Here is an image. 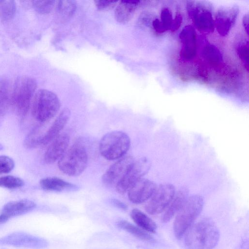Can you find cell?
I'll return each mask as SVG.
<instances>
[{"mask_svg": "<svg viewBox=\"0 0 249 249\" xmlns=\"http://www.w3.org/2000/svg\"><path fill=\"white\" fill-rule=\"evenodd\" d=\"M184 235L185 245L189 249H213L220 238L217 226L211 218L206 216L196 220Z\"/></svg>", "mask_w": 249, "mask_h": 249, "instance_id": "cell-1", "label": "cell"}, {"mask_svg": "<svg viewBox=\"0 0 249 249\" xmlns=\"http://www.w3.org/2000/svg\"><path fill=\"white\" fill-rule=\"evenodd\" d=\"M37 87L36 80L28 76H19L16 80L11 91V105L20 117H24L28 112Z\"/></svg>", "mask_w": 249, "mask_h": 249, "instance_id": "cell-2", "label": "cell"}, {"mask_svg": "<svg viewBox=\"0 0 249 249\" xmlns=\"http://www.w3.org/2000/svg\"><path fill=\"white\" fill-rule=\"evenodd\" d=\"M203 197L199 195L188 196L176 215L173 224L175 237L180 239L189 227L196 220L204 207Z\"/></svg>", "mask_w": 249, "mask_h": 249, "instance_id": "cell-3", "label": "cell"}, {"mask_svg": "<svg viewBox=\"0 0 249 249\" xmlns=\"http://www.w3.org/2000/svg\"><path fill=\"white\" fill-rule=\"evenodd\" d=\"M60 103L57 96L45 89L38 90L32 102V114L38 122L44 123L53 118L58 111Z\"/></svg>", "mask_w": 249, "mask_h": 249, "instance_id": "cell-4", "label": "cell"}, {"mask_svg": "<svg viewBox=\"0 0 249 249\" xmlns=\"http://www.w3.org/2000/svg\"><path fill=\"white\" fill-rule=\"evenodd\" d=\"M130 145V140L126 133L121 131H113L102 138L99 150L104 158L112 160L124 157Z\"/></svg>", "mask_w": 249, "mask_h": 249, "instance_id": "cell-5", "label": "cell"}, {"mask_svg": "<svg viewBox=\"0 0 249 249\" xmlns=\"http://www.w3.org/2000/svg\"><path fill=\"white\" fill-rule=\"evenodd\" d=\"M88 155L84 146L76 143L66 150L59 160L58 166L63 173L70 176H77L86 169Z\"/></svg>", "mask_w": 249, "mask_h": 249, "instance_id": "cell-6", "label": "cell"}, {"mask_svg": "<svg viewBox=\"0 0 249 249\" xmlns=\"http://www.w3.org/2000/svg\"><path fill=\"white\" fill-rule=\"evenodd\" d=\"M175 192L174 186L169 183H163L157 186L145 205L146 212L151 215L163 212L172 200Z\"/></svg>", "mask_w": 249, "mask_h": 249, "instance_id": "cell-7", "label": "cell"}, {"mask_svg": "<svg viewBox=\"0 0 249 249\" xmlns=\"http://www.w3.org/2000/svg\"><path fill=\"white\" fill-rule=\"evenodd\" d=\"M150 160L145 157H140L134 160L122 179L115 186L117 192L123 194L149 170Z\"/></svg>", "mask_w": 249, "mask_h": 249, "instance_id": "cell-8", "label": "cell"}, {"mask_svg": "<svg viewBox=\"0 0 249 249\" xmlns=\"http://www.w3.org/2000/svg\"><path fill=\"white\" fill-rule=\"evenodd\" d=\"M0 245L31 249H44L48 245L45 239L23 232H15L0 238Z\"/></svg>", "mask_w": 249, "mask_h": 249, "instance_id": "cell-9", "label": "cell"}, {"mask_svg": "<svg viewBox=\"0 0 249 249\" xmlns=\"http://www.w3.org/2000/svg\"><path fill=\"white\" fill-rule=\"evenodd\" d=\"M181 50L180 58L184 61L190 62L197 54V43L196 33L195 28L191 25L185 26L179 34Z\"/></svg>", "mask_w": 249, "mask_h": 249, "instance_id": "cell-10", "label": "cell"}, {"mask_svg": "<svg viewBox=\"0 0 249 249\" xmlns=\"http://www.w3.org/2000/svg\"><path fill=\"white\" fill-rule=\"evenodd\" d=\"M134 160L131 156H124L111 165L102 177L104 183L109 186H116L124 177Z\"/></svg>", "mask_w": 249, "mask_h": 249, "instance_id": "cell-11", "label": "cell"}, {"mask_svg": "<svg viewBox=\"0 0 249 249\" xmlns=\"http://www.w3.org/2000/svg\"><path fill=\"white\" fill-rule=\"evenodd\" d=\"M157 186L153 181L146 178H141L128 190V197L133 203H143L150 198Z\"/></svg>", "mask_w": 249, "mask_h": 249, "instance_id": "cell-12", "label": "cell"}, {"mask_svg": "<svg viewBox=\"0 0 249 249\" xmlns=\"http://www.w3.org/2000/svg\"><path fill=\"white\" fill-rule=\"evenodd\" d=\"M70 141L68 134H59L52 141L44 154V161L51 164L59 160L67 150Z\"/></svg>", "mask_w": 249, "mask_h": 249, "instance_id": "cell-13", "label": "cell"}, {"mask_svg": "<svg viewBox=\"0 0 249 249\" xmlns=\"http://www.w3.org/2000/svg\"><path fill=\"white\" fill-rule=\"evenodd\" d=\"M71 111L68 108H64L54 120L48 131L42 135L40 145L48 144L54 140L64 127L70 119Z\"/></svg>", "mask_w": 249, "mask_h": 249, "instance_id": "cell-14", "label": "cell"}, {"mask_svg": "<svg viewBox=\"0 0 249 249\" xmlns=\"http://www.w3.org/2000/svg\"><path fill=\"white\" fill-rule=\"evenodd\" d=\"M36 207V203L29 199L12 201L8 202L3 207L1 214L9 219L28 213Z\"/></svg>", "mask_w": 249, "mask_h": 249, "instance_id": "cell-15", "label": "cell"}, {"mask_svg": "<svg viewBox=\"0 0 249 249\" xmlns=\"http://www.w3.org/2000/svg\"><path fill=\"white\" fill-rule=\"evenodd\" d=\"M188 189L184 187H182L175 192L172 200L163 212L161 217L162 223L168 222L176 215L188 197Z\"/></svg>", "mask_w": 249, "mask_h": 249, "instance_id": "cell-16", "label": "cell"}, {"mask_svg": "<svg viewBox=\"0 0 249 249\" xmlns=\"http://www.w3.org/2000/svg\"><path fill=\"white\" fill-rule=\"evenodd\" d=\"M141 1H121L115 11L116 20L121 23H127L133 17Z\"/></svg>", "mask_w": 249, "mask_h": 249, "instance_id": "cell-17", "label": "cell"}, {"mask_svg": "<svg viewBox=\"0 0 249 249\" xmlns=\"http://www.w3.org/2000/svg\"><path fill=\"white\" fill-rule=\"evenodd\" d=\"M40 185L47 191L61 192L76 190L77 186L57 177H47L41 179Z\"/></svg>", "mask_w": 249, "mask_h": 249, "instance_id": "cell-18", "label": "cell"}, {"mask_svg": "<svg viewBox=\"0 0 249 249\" xmlns=\"http://www.w3.org/2000/svg\"><path fill=\"white\" fill-rule=\"evenodd\" d=\"M202 58L210 67L216 68L221 65L223 55L215 45L207 42L201 51Z\"/></svg>", "mask_w": 249, "mask_h": 249, "instance_id": "cell-19", "label": "cell"}, {"mask_svg": "<svg viewBox=\"0 0 249 249\" xmlns=\"http://www.w3.org/2000/svg\"><path fill=\"white\" fill-rule=\"evenodd\" d=\"M130 216L139 227L143 230L151 233H155L157 229L156 223L146 214L138 209H133Z\"/></svg>", "mask_w": 249, "mask_h": 249, "instance_id": "cell-20", "label": "cell"}, {"mask_svg": "<svg viewBox=\"0 0 249 249\" xmlns=\"http://www.w3.org/2000/svg\"><path fill=\"white\" fill-rule=\"evenodd\" d=\"M11 91L7 80L0 78V124L11 105Z\"/></svg>", "mask_w": 249, "mask_h": 249, "instance_id": "cell-21", "label": "cell"}, {"mask_svg": "<svg viewBox=\"0 0 249 249\" xmlns=\"http://www.w3.org/2000/svg\"><path fill=\"white\" fill-rule=\"evenodd\" d=\"M117 226L142 240L152 241L154 240L153 237L147 231L126 220L118 221L117 222Z\"/></svg>", "mask_w": 249, "mask_h": 249, "instance_id": "cell-22", "label": "cell"}, {"mask_svg": "<svg viewBox=\"0 0 249 249\" xmlns=\"http://www.w3.org/2000/svg\"><path fill=\"white\" fill-rule=\"evenodd\" d=\"M16 10V5L14 0H0V18L4 20L11 19Z\"/></svg>", "mask_w": 249, "mask_h": 249, "instance_id": "cell-23", "label": "cell"}, {"mask_svg": "<svg viewBox=\"0 0 249 249\" xmlns=\"http://www.w3.org/2000/svg\"><path fill=\"white\" fill-rule=\"evenodd\" d=\"M24 181L20 178L14 176H5L0 177V187L7 189H16L22 187Z\"/></svg>", "mask_w": 249, "mask_h": 249, "instance_id": "cell-24", "label": "cell"}, {"mask_svg": "<svg viewBox=\"0 0 249 249\" xmlns=\"http://www.w3.org/2000/svg\"><path fill=\"white\" fill-rule=\"evenodd\" d=\"M76 9V4L73 0H60L57 4V10L62 16L69 17L73 15Z\"/></svg>", "mask_w": 249, "mask_h": 249, "instance_id": "cell-25", "label": "cell"}, {"mask_svg": "<svg viewBox=\"0 0 249 249\" xmlns=\"http://www.w3.org/2000/svg\"><path fill=\"white\" fill-rule=\"evenodd\" d=\"M42 135H39L38 127L35 128L26 137L24 142L25 146L28 148H33L40 145Z\"/></svg>", "mask_w": 249, "mask_h": 249, "instance_id": "cell-26", "label": "cell"}, {"mask_svg": "<svg viewBox=\"0 0 249 249\" xmlns=\"http://www.w3.org/2000/svg\"><path fill=\"white\" fill-rule=\"evenodd\" d=\"M54 0H34L33 5L35 9L41 14L49 13L54 5Z\"/></svg>", "mask_w": 249, "mask_h": 249, "instance_id": "cell-27", "label": "cell"}, {"mask_svg": "<svg viewBox=\"0 0 249 249\" xmlns=\"http://www.w3.org/2000/svg\"><path fill=\"white\" fill-rule=\"evenodd\" d=\"M15 163L10 157L7 156H0V174H7L14 168Z\"/></svg>", "mask_w": 249, "mask_h": 249, "instance_id": "cell-28", "label": "cell"}, {"mask_svg": "<svg viewBox=\"0 0 249 249\" xmlns=\"http://www.w3.org/2000/svg\"><path fill=\"white\" fill-rule=\"evenodd\" d=\"M160 21L166 31L170 29L173 19L171 11L166 7L162 8L160 13Z\"/></svg>", "mask_w": 249, "mask_h": 249, "instance_id": "cell-29", "label": "cell"}, {"mask_svg": "<svg viewBox=\"0 0 249 249\" xmlns=\"http://www.w3.org/2000/svg\"><path fill=\"white\" fill-rule=\"evenodd\" d=\"M95 5L100 10H107L116 6L117 1L97 0L95 1Z\"/></svg>", "mask_w": 249, "mask_h": 249, "instance_id": "cell-30", "label": "cell"}, {"mask_svg": "<svg viewBox=\"0 0 249 249\" xmlns=\"http://www.w3.org/2000/svg\"><path fill=\"white\" fill-rule=\"evenodd\" d=\"M182 16L177 12L175 15L174 19L171 26L170 30L172 32H175L178 29L182 23Z\"/></svg>", "mask_w": 249, "mask_h": 249, "instance_id": "cell-31", "label": "cell"}, {"mask_svg": "<svg viewBox=\"0 0 249 249\" xmlns=\"http://www.w3.org/2000/svg\"><path fill=\"white\" fill-rule=\"evenodd\" d=\"M152 24L154 30L157 34H161L166 31L161 21L158 18L153 20Z\"/></svg>", "mask_w": 249, "mask_h": 249, "instance_id": "cell-32", "label": "cell"}, {"mask_svg": "<svg viewBox=\"0 0 249 249\" xmlns=\"http://www.w3.org/2000/svg\"><path fill=\"white\" fill-rule=\"evenodd\" d=\"M111 203L116 207L123 210H126L127 209V205L123 202L117 199H112L111 200Z\"/></svg>", "mask_w": 249, "mask_h": 249, "instance_id": "cell-33", "label": "cell"}, {"mask_svg": "<svg viewBox=\"0 0 249 249\" xmlns=\"http://www.w3.org/2000/svg\"><path fill=\"white\" fill-rule=\"evenodd\" d=\"M8 220L7 218L2 215H0V225L5 223Z\"/></svg>", "mask_w": 249, "mask_h": 249, "instance_id": "cell-34", "label": "cell"}, {"mask_svg": "<svg viewBox=\"0 0 249 249\" xmlns=\"http://www.w3.org/2000/svg\"><path fill=\"white\" fill-rule=\"evenodd\" d=\"M2 149H3V146L1 143H0V151Z\"/></svg>", "mask_w": 249, "mask_h": 249, "instance_id": "cell-35", "label": "cell"}]
</instances>
